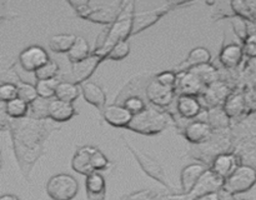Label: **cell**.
<instances>
[{
  "instance_id": "obj_23",
  "label": "cell",
  "mask_w": 256,
  "mask_h": 200,
  "mask_svg": "<svg viewBox=\"0 0 256 200\" xmlns=\"http://www.w3.org/2000/svg\"><path fill=\"white\" fill-rule=\"evenodd\" d=\"M86 194L89 200H104L106 192V182L105 178L100 174V172H92L86 176Z\"/></svg>"
},
{
  "instance_id": "obj_20",
  "label": "cell",
  "mask_w": 256,
  "mask_h": 200,
  "mask_svg": "<svg viewBox=\"0 0 256 200\" xmlns=\"http://www.w3.org/2000/svg\"><path fill=\"white\" fill-rule=\"evenodd\" d=\"M212 62V54L206 48L198 46L189 52L186 59L182 62L178 68H175V72H188L192 68L200 66V65L210 64Z\"/></svg>"
},
{
  "instance_id": "obj_18",
  "label": "cell",
  "mask_w": 256,
  "mask_h": 200,
  "mask_svg": "<svg viewBox=\"0 0 256 200\" xmlns=\"http://www.w3.org/2000/svg\"><path fill=\"white\" fill-rule=\"evenodd\" d=\"M208 168L200 162H192V164L186 165L182 170L180 174V182H182V194H188L192 190L198 180L200 179L202 174L206 172Z\"/></svg>"
},
{
  "instance_id": "obj_41",
  "label": "cell",
  "mask_w": 256,
  "mask_h": 200,
  "mask_svg": "<svg viewBox=\"0 0 256 200\" xmlns=\"http://www.w3.org/2000/svg\"><path fill=\"white\" fill-rule=\"evenodd\" d=\"M196 200H222V198H220V192H210V194L202 195V196L198 198Z\"/></svg>"
},
{
  "instance_id": "obj_16",
  "label": "cell",
  "mask_w": 256,
  "mask_h": 200,
  "mask_svg": "<svg viewBox=\"0 0 256 200\" xmlns=\"http://www.w3.org/2000/svg\"><path fill=\"white\" fill-rule=\"evenodd\" d=\"M102 116L108 124L115 128H128L132 119V114L122 104L108 105L102 110Z\"/></svg>"
},
{
  "instance_id": "obj_44",
  "label": "cell",
  "mask_w": 256,
  "mask_h": 200,
  "mask_svg": "<svg viewBox=\"0 0 256 200\" xmlns=\"http://www.w3.org/2000/svg\"><path fill=\"white\" fill-rule=\"evenodd\" d=\"M232 200H246V199H235V198H234V199H232Z\"/></svg>"
},
{
  "instance_id": "obj_11",
  "label": "cell",
  "mask_w": 256,
  "mask_h": 200,
  "mask_svg": "<svg viewBox=\"0 0 256 200\" xmlns=\"http://www.w3.org/2000/svg\"><path fill=\"white\" fill-rule=\"evenodd\" d=\"M178 82L175 86L178 96L179 95H192V96H200L206 90V85L202 82V78L196 74L192 69L188 72H176Z\"/></svg>"
},
{
  "instance_id": "obj_4",
  "label": "cell",
  "mask_w": 256,
  "mask_h": 200,
  "mask_svg": "<svg viewBox=\"0 0 256 200\" xmlns=\"http://www.w3.org/2000/svg\"><path fill=\"white\" fill-rule=\"evenodd\" d=\"M172 116L166 112H162L158 106L149 105L142 112L132 115V122L126 129L142 135H155L164 132Z\"/></svg>"
},
{
  "instance_id": "obj_3",
  "label": "cell",
  "mask_w": 256,
  "mask_h": 200,
  "mask_svg": "<svg viewBox=\"0 0 256 200\" xmlns=\"http://www.w3.org/2000/svg\"><path fill=\"white\" fill-rule=\"evenodd\" d=\"M124 2H86V0H72L69 5L74 8L75 12L82 19L96 24L112 26L119 16Z\"/></svg>"
},
{
  "instance_id": "obj_7",
  "label": "cell",
  "mask_w": 256,
  "mask_h": 200,
  "mask_svg": "<svg viewBox=\"0 0 256 200\" xmlns=\"http://www.w3.org/2000/svg\"><path fill=\"white\" fill-rule=\"evenodd\" d=\"M79 192V182L70 174H56L46 182V192L52 200H72Z\"/></svg>"
},
{
  "instance_id": "obj_42",
  "label": "cell",
  "mask_w": 256,
  "mask_h": 200,
  "mask_svg": "<svg viewBox=\"0 0 256 200\" xmlns=\"http://www.w3.org/2000/svg\"><path fill=\"white\" fill-rule=\"evenodd\" d=\"M156 200H182V199H180L178 194H170V195H158Z\"/></svg>"
},
{
  "instance_id": "obj_9",
  "label": "cell",
  "mask_w": 256,
  "mask_h": 200,
  "mask_svg": "<svg viewBox=\"0 0 256 200\" xmlns=\"http://www.w3.org/2000/svg\"><path fill=\"white\" fill-rule=\"evenodd\" d=\"M186 4L188 2H168V4L162 5V6L156 8V9L135 12L134 25H132V35H136V34H139V32H144L145 29H148V28H150L152 25H154L155 22H158V20L162 19L164 15H166L169 12H172L174 8L182 6V5H186Z\"/></svg>"
},
{
  "instance_id": "obj_10",
  "label": "cell",
  "mask_w": 256,
  "mask_h": 200,
  "mask_svg": "<svg viewBox=\"0 0 256 200\" xmlns=\"http://www.w3.org/2000/svg\"><path fill=\"white\" fill-rule=\"evenodd\" d=\"M122 138L125 139V145H126L128 149L132 152V155H134L135 159H136V162L140 164V166L142 168V170H144L145 174L149 175L150 178H152V179L156 180V182H159L160 184L164 185L165 188L170 189V188H172V185H170V182H168L166 175H165V172H164V169H162V165H160L159 162L154 159V158L150 156V155H148V154H145V152H140V150L135 149L132 144H129V142H128L125 136H122Z\"/></svg>"
},
{
  "instance_id": "obj_29",
  "label": "cell",
  "mask_w": 256,
  "mask_h": 200,
  "mask_svg": "<svg viewBox=\"0 0 256 200\" xmlns=\"http://www.w3.org/2000/svg\"><path fill=\"white\" fill-rule=\"evenodd\" d=\"M4 110L12 119H22V118H26V115L29 114V104L25 102L24 100L16 98L12 102H6Z\"/></svg>"
},
{
  "instance_id": "obj_33",
  "label": "cell",
  "mask_w": 256,
  "mask_h": 200,
  "mask_svg": "<svg viewBox=\"0 0 256 200\" xmlns=\"http://www.w3.org/2000/svg\"><path fill=\"white\" fill-rule=\"evenodd\" d=\"M59 74V64H58L55 60L50 59L44 66L40 68L39 70L34 72L35 79L39 82V80H49L54 79V78L58 76Z\"/></svg>"
},
{
  "instance_id": "obj_1",
  "label": "cell",
  "mask_w": 256,
  "mask_h": 200,
  "mask_svg": "<svg viewBox=\"0 0 256 200\" xmlns=\"http://www.w3.org/2000/svg\"><path fill=\"white\" fill-rule=\"evenodd\" d=\"M135 15V2H124L119 16L115 20L114 24L105 30L102 34L98 36L96 45L94 52L85 62L79 64H72V78L75 84L85 82L92 74L98 65L104 59H108V55L112 50V48L120 42H124L128 38L132 36V25H134Z\"/></svg>"
},
{
  "instance_id": "obj_8",
  "label": "cell",
  "mask_w": 256,
  "mask_h": 200,
  "mask_svg": "<svg viewBox=\"0 0 256 200\" xmlns=\"http://www.w3.org/2000/svg\"><path fill=\"white\" fill-rule=\"evenodd\" d=\"M225 180L220 178L219 175L215 174L212 169H206V172L200 176L195 186L192 190L188 194H178L180 199L182 200H196L198 198L202 196V195L210 194V192H218L222 190Z\"/></svg>"
},
{
  "instance_id": "obj_30",
  "label": "cell",
  "mask_w": 256,
  "mask_h": 200,
  "mask_svg": "<svg viewBox=\"0 0 256 200\" xmlns=\"http://www.w3.org/2000/svg\"><path fill=\"white\" fill-rule=\"evenodd\" d=\"M52 99H45V98H38L35 102L29 104V116L38 120L49 119V104Z\"/></svg>"
},
{
  "instance_id": "obj_2",
  "label": "cell",
  "mask_w": 256,
  "mask_h": 200,
  "mask_svg": "<svg viewBox=\"0 0 256 200\" xmlns=\"http://www.w3.org/2000/svg\"><path fill=\"white\" fill-rule=\"evenodd\" d=\"M12 120L14 122H10L9 126L12 128L15 154L19 164H22V168L24 169L25 162H30V165H32L38 159L39 150L42 152V142L52 126H48V119L38 120L29 116Z\"/></svg>"
},
{
  "instance_id": "obj_28",
  "label": "cell",
  "mask_w": 256,
  "mask_h": 200,
  "mask_svg": "<svg viewBox=\"0 0 256 200\" xmlns=\"http://www.w3.org/2000/svg\"><path fill=\"white\" fill-rule=\"evenodd\" d=\"M208 122L214 128V130H222L230 128V118L224 112L222 106H216L209 109V119Z\"/></svg>"
},
{
  "instance_id": "obj_21",
  "label": "cell",
  "mask_w": 256,
  "mask_h": 200,
  "mask_svg": "<svg viewBox=\"0 0 256 200\" xmlns=\"http://www.w3.org/2000/svg\"><path fill=\"white\" fill-rule=\"evenodd\" d=\"M49 119H52L55 122H64L72 119L76 112L72 102H62L59 99H52L49 104Z\"/></svg>"
},
{
  "instance_id": "obj_34",
  "label": "cell",
  "mask_w": 256,
  "mask_h": 200,
  "mask_svg": "<svg viewBox=\"0 0 256 200\" xmlns=\"http://www.w3.org/2000/svg\"><path fill=\"white\" fill-rule=\"evenodd\" d=\"M232 25L235 34L238 35V38L242 42H246L248 38H249V22L246 19H244V18L234 15V16H232Z\"/></svg>"
},
{
  "instance_id": "obj_17",
  "label": "cell",
  "mask_w": 256,
  "mask_h": 200,
  "mask_svg": "<svg viewBox=\"0 0 256 200\" xmlns=\"http://www.w3.org/2000/svg\"><path fill=\"white\" fill-rule=\"evenodd\" d=\"M176 112L184 119L194 120L202 112V105L199 98L192 95H179L176 99Z\"/></svg>"
},
{
  "instance_id": "obj_31",
  "label": "cell",
  "mask_w": 256,
  "mask_h": 200,
  "mask_svg": "<svg viewBox=\"0 0 256 200\" xmlns=\"http://www.w3.org/2000/svg\"><path fill=\"white\" fill-rule=\"evenodd\" d=\"M59 82L60 80L58 79V78L49 80H39V82H36V85H35V86H36L39 96L45 98V99H52V98H54Z\"/></svg>"
},
{
  "instance_id": "obj_43",
  "label": "cell",
  "mask_w": 256,
  "mask_h": 200,
  "mask_svg": "<svg viewBox=\"0 0 256 200\" xmlns=\"http://www.w3.org/2000/svg\"><path fill=\"white\" fill-rule=\"evenodd\" d=\"M0 200H20L16 195H12V194H4L0 196Z\"/></svg>"
},
{
  "instance_id": "obj_27",
  "label": "cell",
  "mask_w": 256,
  "mask_h": 200,
  "mask_svg": "<svg viewBox=\"0 0 256 200\" xmlns=\"http://www.w3.org/2000/svg\"><path fill=\"white\" fill-rule=\"evenodd\" d=\"M80 94V89L78 86V84L72 82H60L59 85L56 88V92H55V98L59 100H62V102H72L74 100L78 99Z\"/></svg>"
},
{
  "instance_id": "obj_35",
  "label": "cell",
  "mask_w": 256,
  "mask_h": 200,
  "mask_svg": "<svg viewBox=\"0 0 256 200\" xmlns=\"http://www.w3.org/2000/svg\"><path fill=\"white\" fill-rule=\"evenodd\" d=\"M129 54H130V45L129 42H128V40H124V42H118V44L112 48L110 54L108 55V59L114 60V62H119V60L125 59Z\"/></svg>"
},
{
  "instance_id": "obj_15",
  "label": "cell",
  "mask_w": 256,
  "mask_h": 200,
  "mask_svg": "<svg viewBox=\"0 0 256 200\" xmlns=\"http://www.w3.org/2000/svg\"><path fill=\"white\" fill-rule=\"evenodd\" d=\"M239 165H242L240 164V158L235 152H222L212 160L210 169L225 180L236 170Z\"/></svg>"
},
{
  "instance_id": "obj_13",
  "label": "cell",
  "mask_w": 256,
  "mask_h": 200,
  "mask_svg": "<svg viewBox=\"0 0 256 200\" xmlns=\"http://www.w3.org/2000/svg\"><path fill=\"white\" fill-rule=\"evenodd\" d=\"M145 95L150 104H152L154 106L166 108L172 102L176 92H175V88L165 86V85L160 84L155 78H152L145 86Z\"/></svg>"
},
{
  "instance_id": "obj_36",
  "label": "cell",
  "mask_w": 256,
  "mask_h": 200,
  "mask_svg": "<svg viewBox=\"0 0 256 200\" xmlns=\"http://www.w3.org/2000/svg\"><path fill=\"white\" fill-rule=\"evenodd\" d=\"M18 98V86L12 82H2L0 85V100L4 104Z\"/></svg>"
},
{
  "instance_id": "obj_6",
  "label": "cell",
  "mask_w": 256,
  "mask_h": 200,
  "mask_svg": "<svg viewBox=\"0 0 256 200\" xmlns=\"http://www.w3.org/2000/svg\"><path fill=\"white\" fill-rule=\"evenodd\" d=\"M256 184V169L252 165L242 164L234 172L226 178L222 186V192L230 195L246 192Z\"/></svg>"
},
{
  "instance_id": "obj_38",
  "label": "cell",
  "mask_w": 256,
  "mask_h": 200,
  "mask_svg": "<svg viewBox=\"0 0 256 200\" xmlns=\"http://www.w3.org/2000/svg\"><path fill=\"white\" fill-rule=\"evenodd\" d=\"M155 79L160 82V84L165 85V86L175 88L178 82V74L175 72H162L155 76Z\"/></svg>"
},
{
  "instance_id": "obj_24",
  "label": "cell",
  "mask_w": 256,
  "mask_h": 200,
  "mask_svg": "<svg viewBox=\"0 0 256 200\" xmlns=\"http://www.w3.org/2000/svg\"><path fill=\"white\" fill-rule=\"evenodd\" d=\"M224 112H226L228 116L230 119H235V118L240 116L244 112L245 108H246V100L242 92H232L225 100L224 105Z\"/></svg>"
},
{
  "instance_id": "obj_14",
  "label": "cell",
  "mask_w": 256,
  "mask_h": 200,
  "mask_svg": "<svg viewBox=\"0 0 256 200\" xmlns=\"http://www.w3.org/2000/svg\"><path fill=\"white\" fill-rule=\"evenodd\" d=\"M184 136L189 142L200 145L206 142L214 134V128L208 122L192 120L184 128Z\"/></svg>"
},
{
  "instance_id": "obj_26",
  "label": "cell",
  "mask_w": 256,
  "mask_h": 200,
  "mask_svg": "<svg viewBox=\"0 0 256 200\" xmlns=\"http://www.w3.org/2000/svg\"><path fill=\"white\" fill-rule=\"evenodd\" d=\"M76 40L74 34H58L50 38L49 48L54 52H69Z\"/></svg>"
},
{
  "instance_id": "obj_12",
  "label": "cell",
  "mask_w": 256,
  "mask_h": 200,
  "mask_svg": "<svg viewBox=\"0 0 256 200\" xmlns=\"http://www.w3.org/2000/svg\"><path fill=\"white\" fill-rule=\"evenodd\" d=\"M49 60L50 58L48 52L39 45H32V46L25 48L18 58L20 66L28 72H35L40 68L44 66Z\"/></svg>"
},
{
  "instance_id": "obj_19",
  "label": "cell",
  "mask_w": 256,
  "mask_h": 200,
  "mask_svg": "<svg viewBox=\"0 0 256 200\" xmlns=\"http://www.w3.org/2000/svg\"><path fill=\"white\" fill-rule=\"evenodd\" d=\"M82 92L85 102L96 106L100 112H102L106 108V94L99 84L94 82H82Z\"/></svg>"
},
{
  "instance_id": "obj_25",
  "label": "cell",
  "mask_w": 256,
  "mask_h": 200,
  "mask_svg": "<svg viewBox=\"0 0 256 200\" xmlns=\"http://www.w3.org/2000/svg\"><path fill=\"white\" fill-rule=\"evenodd\" d=\"M90 55H92V52H90L89 42L84 36H76L74 45L68 52L69 62L72 64H79V62H85Z\"/></svg>"
},
{
  "instance_id": "obj_22",
  "label": "cell",
  "mask_w": 256,
  "mask_h": 200,
  "mask_svg": "<svg viewBox=\"0 0 256 200\" xmlns=\"http://www.w3.org/2000/svg\"><path fill=\"white\" fill-rule=\"evenodd\" d=\"M244 56V48L240 44H225L219 54V62L224 65L226 69H234L239 66Z\"/></svg>"
},
{
  "instance_id": "obj_32",
  "label": "cell",
  "mask_w": 256,
  "mask_h": 200,
  "mask_svg": "<svg viewBox=\"0 0 256 200\" xmlns=\"http://www.w3.org/2000/svg\"><path fill=\"white\" fill-rule=\"evenodd\" d=\"M18 86V98L22 100H24L28 104H32V102L39 98V94H38V90L35 85H32L30 82H19L16 84Z\"/></svg>"
},
{
  "instance_id": "obj_40",
  "label": "cell",
  "mask_w": 256,
  "mask_h": 200,
  "mask_svg": "<svg viewBox=\"0 0 256 200\" xmlns=\"http://www.w3.org/2000/svg\"><path fill=\"white\" fill-rule=\"evenodd\" d=\"M244 52L252 58H256V35H250L242 45Z\"/></svg>"
},
{
  "instance_id": "obj_37",
  "label": "cell",
  "mask_w": 256,
  "mask_h": 200,
  "mask_svg": "<svg viewBox=\"0 0 256 200\" xmlns=\"http://www.w3.org/2000/svg\"><path fill=\"white\" fill-rule=\"evenodd\" d=\"M122 105H124V106L126 108L132 115L142 112V110L146 108L144 100H142L140 96H138V95H130V96H128L126 99L124 100V102H122Z\"/></svg>"
},
{
  "instance_id": "obj_39",
  "label": "cell",
  "mask_w": 256,
  "mask_h": 200,
  "mask_svg": "<svg viewBox=\"0 0 256 200\" xmlns=\"http://www.w3.org/2000/svg\"><path fill=\"white\" fill-rule=\"evenodd\" d=\"M156 196L158 195L150 190H138L125 196L124 200H156Z\"/></svg>"
},
{
  "instance_id": "obj_5",
  "label": "cell",
  "mask_w": 256,
  "mask_h": 200,
  "mask_svg": "<svg viewBox=\"0 0 256 200\" xmlns=\"http://www.w3.org/2000/svg\"><path fill=\"white\" fill-rule=\"evenodd\" d=\"M109 165L110 162L104 152L98 148L90 146V145L78 148L72 160V170L85 175V176L90 175L92 172L108 169Z\"/></svg>"
}]
</instances>
